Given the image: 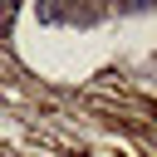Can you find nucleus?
I'll use <instances>...</instances> for the list:
<instances>
[{
  "label": "nucleus",
  "instance_id": "obj_1",
  "mask_svg": "<svg viewBox=\"0 0 157 157\" xmlns=\"http://www.w3.org/2000/svg\"><path fill=\"white\" fill-rule=\"evenodd\" d=\"M103 10H59V5H49V10H39V20H69V25H93Z\"/></svg>",
  "mask_w": 157,
  "mask_h": 157
}]
</instances>
